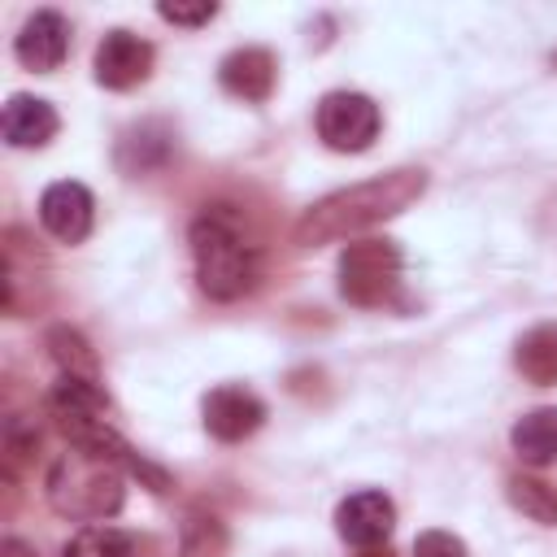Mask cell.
<instances>
[{"label":"cell","mask_w":557,"mask_h":557,"mask_svg":"<svg viewBox=\"0 0 557 557\" xmlns=\"http://www.w3.org/2000/svg\"><path fill=\"white\" fill-rule=\"evenodd\" d=\"M422 191H426V170H413V165L387 170V174L366 178V183H352V187H339V191L313 200V205L300 213L292 239H296L300 248L352 239V235H361V231H370V226H379V222L405 213Z\"/></svg>","instance_id":"1"},{"label":"cell","mask_w":557,"mask_h":557,"mask_svg":"<svg viewBox=\"0 0 557 557\" xmlns=\"http://www.w3.org/2000/svg\"><path fill=\"white\" fill-rule=\"evenodd\" d=\"M191 261L200 292L213 300H239L261 278V248L244 231L239 213L231 205H205L191 222Z\"/></svg>","instance_id":"2"},{"label":"cell","mask_w":557,"mask_h":557,"mask_svg":"<svg viewBox=\"0 0 557 557\" xmlns=\"http://www.w3.org/2000/svg\"><path fill=\"white\" fill-rule=\"evenodd\" d=\"M44 496L70 522H104L126 500V466L104 453L65 444V453H57L48 466Z\"/></svg>","instance_id":"3"},{"label":"cell","mask_w":557,"mask_h":557,"mask_svg":"<svg viewBox=\"0 0 557 557\" xmlns=\"http://www.w3.org/2000/svg\"><path fill=\"white\" fill-rule=\"evenodd\" d=\"M400 270L405 257L396 239H348V248L339 252V296L357 309H379L400 292Z\"/></svg>","instance_id":"4"},{"label":"cell","mask_w":557,"mask_h":557,"mask_svg":"<svg viewBox=\"0 0 557 557\" xmlns=\"http://www.w3.org/2000/svg\"><path fill=\"white\" fill-rule=\"evenodd\" d=\"M313 126L318 139L335 152H366L379 139V104L361 91H326L313 109Z\"/></svg>","instance_id":"5"},{"label":"cell","mask_w":557,"mask_h":557,"mask_svg":"<svg viewBox=\"0 0 557 557\" xmlns=\"http://www.w3.org/2000/svg\"><path fill=\"white\" fill-rule=\"evenodd\" d=\"M152 44L139 39L135 30H104V39L96 44V57H91V70H96V83L109 87V91H131L139 87L148 74H152Z\"/></svg>","instance_id":"6"},{"label":"cell","mask_w":557,"mask_h":557,"mask_svg":"<svg viewBox=\"0 0 557 557\" xmlns=\"http://www.w3.org/2000/svg\"><path fill=\"white\" fill-rule=\"evenodd\" d=\"M48 418L61 426L65 440H78L83 431L109 422V396L96 379H74V374H61L52 387H48Z\"/></svg>","instance_id":"7"},{"label":"cell","mask_w":557,"mask_h":557,"mask_svg":"<svg viewBox=\"0 0 557 557\" xmlns=\"http://www.w3.org/2000/svg\"><path fill=\"white\" fill-rule=\"evenodd\" d=\"M200 413H205V431H209L213 440L239 444V440H248V435L265 422V400H261L257 392L239 387V383H222V387H213V392L205 396Z\"/></svg>","instance_id":"8"},{"label":"cell","mask_w":557,"mask_h":557,"mask_svg":"<svg viewBox=\"0 0 557 557\" xmlns=\"http://www.w3.org/2000/svg\"><path fill=\"white\" fill-rule=\"evenodd\" d=\"M91 218H96V200L83 183L74 178H61V183H48L44 196H39V222L52 239L61 244H78L87 239L91 231Z\"/></svg>","instance_id":"9"},{"label":"cell","mask_w":557,"mask_h":557,"mask_svg":"<svg viewBox=\"0 0 557 557\" xmlns=\"http://www.w3.org/2000/svg\"><path fill=\"white\" fill-rule=\"evenodd\" d=\"M65 52H70V22L57 9L30 13L13 35V57L35 74H52L65 61Z\"/></svg>","instance_id":"10"},{"label":"cell","mask_w":557,"mask_h":557,"mask_svg":"<svg viewBox=\"0 0 557 557\" xmlns=\"http://www.w3.org/2000/svg\"><path fill=\"white\" fill-rule=\"evenodd\" d=\"M392 527H396V505L383 492H352V496H344L335 505V531L352 548L387 544Z\"/></svg>","instance_id":"11"},{"label":"cell","mask_w":557,"mask_h":557,"mask_svg":"<svg viewBox=\"0 0 557 557\" xmlns=\"http://www.w3.org/2000/svg\"><path fill=\"white\" fill-rule=\"evenodd\" d=\"M218 78H222V87H226L231 96H239V100H248V104H261V100L274 91L278 65H274V52H270V48L248 44V48H235V52L222 57Z\"/></svg>","instance_id":"12"},{"label":"cell","mask_w":557,"mask_h":557,"mask_svg":"<svg viewBox=\"0 0 557 557\" xmlns=\"http://www.w3.org/2000/svg\"><path fill=\"white\" fill-rule=\"evenodd\" d=\"M57 126H61V117H57V109L48 100L26 96V91H17V96L4 100L0 131H4V139L13 148H44L57 135Z\"/></svg>","instance_id":"13"},{"label":"cell","mask_w":557,"mask_h":557,"mask_svg":"<svg viewBox=\"0 0 557 557\" xmlns=\"http://www.w3.org/2000/svg\"><path fill=\"white\" fill-rule=\"evenodd\" d=\"M509 444L535 470L557 466V409H531V413H522L513 422V431H509Z\"/></svg>","instance_id":"14"},{"label":"cell","mask_w":557,"mask_h":557,"mask_svg":"<svg viewBox=\"0 0 557 557\" xmlns=\"http://www.w3.org/2000/svg\"><path fill=\"white\" fill-rule=\"evenodd\" d=\"M513 366L527 383L535 387H553L557 383V322H540L531 326L518 344H513Z\"/></svg>","instance_id":"15"},{"label":"cell","mask_w":557,"mask_h":557,"mask_svg":"<svg viewBox=\"0 0 557 557\" xmlns=\"http://www.w3.org/2000/svg\"><path fill=\"white\" fill-rule=\"evenodd\" d=\"M44 344H48V357L57 361V370H61V374L96 379V383H100V361H96V348L83 339V331H74V326H65V322H57V326L44 335Z\"/></svg>","instance_id":"16"},{"label":"cell","mask_w":557,"mask_h":557,"mask_svg":"<svg viewBox=\"0 0 557 557\" xmlns=\"http://www.w3.org/2000/svg\"><path fill=\"white\" fill-rule=\"evenodd\" d=\"M505 496L518 513H527L531 522L540 527H557V487L535 479V474H509L505 483Z\"/></svg>","instance_id":"17"},{"label":"cell","mask_w":557,"mask_h":557,"mask_svg":"<svg viewBox=\"0 0 557 557\" xmlns=\"http://www.w3.org/2000/svg\"><path fill=\"white\" fill-rule=\"evenodd\" d=\"M61 557H135V540L117 527L91 522L61 544Z\"/></svg>","instance_id":"18"},{"label":"cell","mask_w":557,"mask_h":557,"mask_svg":"<svg viewBox=\"0 0 557 557\" xmlns=\"http://www.w3.org/2000/svg\"><path fill=\"white\" fill-rule=\"evenodd\" d=\"M226 553V527L213 513H187L178 531V557H222Z\"/></svg>","instance_id":"19"},{"label":"cell","mask_w":557,"mask_h":557,"mask_svg":"<svg viewBox=\"0 0 557 557\" xmlns=\"http://www.w3.org/2000/svg\"><path fill=\"white\" fill-rule=\"evenodd\" d=\"M0 448H4V474H17V466H22V461H30V453L39 448V426H30L22 413L4 418Z\"/></svg>","instance_id":"20"},{"label":"cell","mask_w":557,"mask_h":557,"mask_svg":"<svg viewBox=\"0 0 557 557\" xmlns=\"http://www.w3.org/2000/svg\"><path fill=\"white\" fill-rule=\"evenodd\" d=\"M413 557H470L453 531H422L413 540Z\"/></svg>","instance_id":"21"},{"label":"cell","mask_w":557,"mask_h":557,"mask_svg":"<svg viewBox=\"0 0 557 557\" xmlns=\"http://www.w3.org/2000/svg\"><path fill=\"white\" fill-rule=\"evenodd\" d=\"M157 17L161 22H174V26H205L218 17V4H157Z\"/></svg>","instance_id":"22"},{"label":"cell","mask_w":557,"mask_h":557,"mask_svg":"<svg viewBox=\"0 0 557 557\" xmlns=\"http://www.w3.org/2000/svg\"><path fill=\"white\" fill-rule=\"evenodd\" d=\"M0 557H35V548L22 544L17 535H9V540H0Z\"/></svg>","instance_id":"23"},{"label":"cell","mask_w":557,"mask_h":557,"mask_svg":"<svg viewBox=\"0 0 557 557\" xmlns=\"http://www.w3.org/2000/svg\"><path fill=\"white\" fill-rule=\"evenodd\" d=\"M357 557H396V553H392V548H387V544H374V548H361V553H357Z\"/></svg>","instance_id":"24"},{"label":"cell","mask_w":557,"mask_h":557,"mask_svg":"<svg viewBox=\"0 0 557 557\" xmlns=\"http://www.w3.org/2000/svg\"><path fill=\"white\" fill-rule=\"evenodd\" d=\"M553 65H557V57H553Z\"/></svg>","instance_id":"25"}]
</instances>
